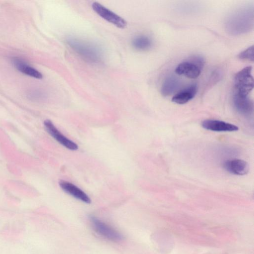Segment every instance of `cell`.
I'll use <instances>...</instances> for the list:
<instances>
[{"label": "cell", "instance_id": "cell-1", "mask_svg": "<svg viewBox=\"0 0 254 254\" xmlns=\"http://www.w3.org/2000/svg\"><path fill=\"white\" fill-rule=\"evenodd\" d=\"M67 44L86 61L98 63L102 59V52L96 45L83 40L70 37L66 39Z\"/></svg>", "mask_w": 254, "mask_h": 254}, {"label": "cell", "instance_id": "cell-2", "mask_svg": "<svg viewBox=\"0 0 254 254\" xmlns=\"http://www.w3.org/2000/svg\"><path fill=\"white\" fill-rule=\"evenodd\" d=\"M234 88V94L248 96L254 88V78L251 66L244 67L236 74Z\"/></svg>", "mask_w": 254, "mask_h": 254}, {"label": "cell", "instance_id": "cell-3", "mask_svg": "<svg viewBox=\"0 0 254 254\" xmlns=\"http://www.w3.org/2000/svg\"><path fill=\"white\" fill-rule=\"evenodd\" d=\"M204 64V60L202 57L193 56L180 63L175 69V72L177 74L194 79L199 76Z\"/></svg>", "mask_w": 254, "mask_h": 254}, {"label": "cell", "instance_id": "cell-4", "mask_svg": "<svg viewBox=\"0 0 254 254\" xmlns=\"http://www.w3.org/2000/svg\"><path fill=\"white\" fill-rule=\"evenodd\" d=\"M90 221L94 231L103 238L115 242L123 240V236L119 232L102 220L94 216H91Z\"/></svg>", "mask_w": 254, "mask_h": 254}, {"label": "cell", "instance_id": "cell-5", "mask_svg": "<svg viewBox=\"0 0 254 254\" xmlns=\"http://www.w3.org/2000/svg\"><path fill=\"white\" fill-rule=\"evenodd\" d=\"M93 10L100 16L120 28L127 26V21L118 14L110 10L98 2L92 4Z\"/></svg>", "mask_w": 254, "mask_h": 254}, {"label": "cell", "instance_id": "cell-6", "mask_svg": "<svg viewBox=\"0 0 254 254\" xmlns=\"http://www.w3.org/2000/svg\"><path fill=\"white\" fill-rule=\"evenodd\" d=\"M48 132L61 145L71 150H76L78 146L76 143L64 136L54 125L52 122L47 120L44 123Z\"/></svg>", "mask_w": 254, "mask_h": 254}, {"label": "cell", "instance_id": "cell-7", "mask_svg": "<svg viewBox=\"0 0 254 254\" xmlns=\"http://www.w3.org/2000/svg\"><path fill=\"white\" fill-rule=\"evenodd\" d=\"M59 184L64 192L72 197L87 204L91 203V200L89 196L75 185L64 180H60Z\"/></svg>", "mask_w": 254, "mask_h": 254}, {"label": "cell", "instance_id": "cell-8", "mask_svg": "<svg viewBox=\"0 0 254 254\" xmlns=\"http://www.w3.org/2000/svg\"><path fill=\"white\" fill-rule=\"evenodd\" d=\"M201 126L206 129L218 132H231L239 130V127L235 125L217 120H205L202 122Z\"/></svg>", "mask_w": 254, "mask_h": 254}, {"label": "cell", "instance_id": "cell-9", "mask_svg": "<svg viewBox=\"0 0 254 254\" xmlns=\"http://www.w3.org/2000/svg\"><path fill=\"white\" fill-rule=\"evenodd\" d=\"M223 167L227 172L236 175H245L249 170L248 163L243 160L239 159L226 161L223 164Z\"/></svg>", "mask_w": 254, "mask_h": 254}, {"label": "cell", "instance_id": "cell-10", "mask_svg": "<svg viewBox=\"0 0 254 254\" xmlns=\"http://www.w3.org/2000/svg\"><path fill=\"white\" fill-rule=\"evenodd\" d=\"M233 101L235 108L240 114L248 116L253 113V103L248 96L233 94Z\"/></svg>", "mask_w": 254, "mask_h": 254}, {"label": "cell", "instance_id": "cell-11", "mask_svg": "<svg viewBox=\"0 0 254 254\" xmlns=\"http://www.w3.org/2000/svg\"><path fill=\"white\" fill-rule=\"evenodd\" d=\"M196 84H192L178 92L172 97V101L178 104H184L193 99L197 91Z\"/></svg>", "mask_w": 254, "mask_h": 254}, {"label": "cell", "instance_id": "cell-12", "mask_svg": "<svg viewBox=\"0 0 254 254\" xmlns=\"http://www.w3.org/2000/svg\"><path fill=\"white\" fill-rule=\"evenodd\" d=\"M181 85L179 79L174 75L168 76L164 80L161 88V94L169 96L175 93Z\"/></svg>", "mask_w": 254, "mask_h": 254}, {"label": "cell", "instance_id": "cell-13", "mask_svg": "<svg viewBox=\"0 0 254 254\" xmlns=\"http://www.w3.org/2000/svg\"><path fill=\"white\" fill-rule=\"evenodd\" d=\"M12 62L15 67L21 72L36 78L41 79L42 78L43 75L41 72L29 66L23 60L15 58L12 59Z\"/></svg>", "mask_w": 254, "mask_h": 254}, {"label": "cell", "instance_id": "cell-14", "mask_svg": "<svg viewBox=\"0 0 254 254\" xmlns=\"http://www.w3.org/2000/svg\"><path fill=\"white\" fill-rule=\"evenodd\" d=\"M132 47L138 51H146L152 46L151 39L146 35H140L134 37L131 41Z\"/></svg>", "mask_w": 254, "mask_h": 254}, {"label": "cell", "instance_id": "cell-15", "mask_svg": "<svg viewBox=\"0 0 254 254\" xmlns=\"http://www.w3.org/2000/svg\"><path fill=\"white\" fill-rule=\"evenodd\" d=\"M239 58L241 59L247 60L250 61H254V46L249 47L245 50L242 52L239 55Z\"/></svg>", "mask_w": 254, "mask_h": 254}]
</instances>
